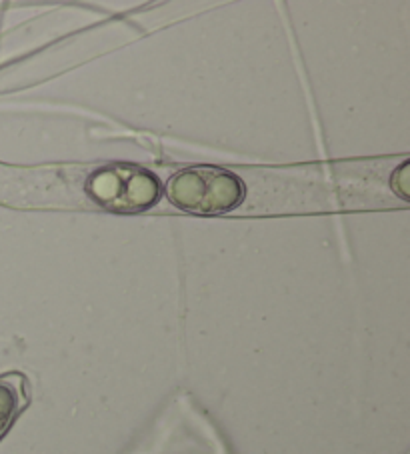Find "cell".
Masks as SVG:
<instances>
[{
    "label": "cell",
    "instance_id": "obj_3",
    "mask_svg": "<svg viewBox=\"0 0 410 454\" xmlns=\"http://www.w3.org/2000/svg\"><path fill=\"white\" fill-rule=\"evenodd\" d=\"M25 379L20 374L0 377V436L6 433L14 417L25 406Z\"/></svg>",
    "mask_w": 410,
    "mask_h": 454
},
{
    "label": "cell",
    "instance_id": "obj_2",
    "mask_svg": "<svg viewBox=\"0 0 410 454\" xmlns=\"http://www.w3.org/2000/svg\"><path fill=\"white\" fill-rule=\"evenodd\" d=\"M84 191L94 205L110 213H143L159 202L162 186L151 170L116 162L92 170Z\"/></svg>",
    "mask_w": 410,
    "mask_h": 454
},
{
    "label": "cell",
    "instance_id": "obj_1",
    "mask_svg": "<svg viewBox=\"0 0 410 454\" xmlns=\"http://www.w3.org/2000/svg\"><path fill=\"white\" fill-rule=\"evenodd\" d=\"M242 180L231 170L218 167H191L177 170L167 183L172 207L185 213L217 216L234 210L244 200Z\"/></svg>",
    "mask_w": 410,
    "mask_h": 454
}]
</instances>
